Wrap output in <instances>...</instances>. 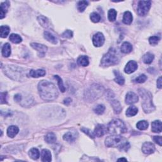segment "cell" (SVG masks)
Returning a JSON list of instances; mask_svg holds the SVG:
<instances>
[{"label":"cell","instance_id":"cell-5","mask_svg":"<svg viewBox=\"0 0 162 162\" xmlns=\"http://www.w3.org/2000/svg\"><path fill=\"white\" fill-rule=\"evenodd\" d=\"M139 93L142 98V106L146 113H150L155 110L153 103V97L149 91L144 89H139Z\"/></svg>","mask_w":162,"mask_h":162},{"label":"cell","instance_id":"cell-34","mask_svg":"<svg viewBox=\"0 0 162 162\" xmlns=\"http://www.w3.org/2000/svg\"><path fill=\"white\" fill-rule=\"evenodd\" d=\"M148 126H149V124H148V122L146 120H141L138 122L136 125L137 129L141 130H144L147 129Z\"/></svg>","mask_w":162,"mask_h":162},{"label":"cell","instance_id":"cell-24","mask_svg":"<svg viewBox=\"0 0 162 162\" xmlns=\"http://www.w3.org/2000/svg\"><path fill=\"white\" fill-rule=\"evenodd\" d=\"M38 20L39 23L41 24L42 27L45 28H48L50 26V23L49 22V20L47 19L45 16H44L43 15L39 16L38 17Z\"/></svg>","mask_w":162,"mask_h":162},{"label":"cell","instance_id":"cell-27","mask_svg":"<svg viewBox=\"0 0 162 162\" xmlns=\"http://www.w3.org/2000/svg\"><path fill=\"white\" fill-rule=\"evenodd\" d=\"M63 138L64 140L69 142V143H73L76 140V136L72 132H67L64 135Z\"/></svg>","mask_w":162,"mask_h":162},{"label":"cell","instance_id":"cell-38","mask_svg":"<svg viewBox=\"0 0 162 162\" xmlns=\"http://www.w3.org/2000/svg\"><path fill=\"white\" fill-rule=\"evenodd\" d=\"M104 110H105V106L103 104H98L94 108V113L97 115H102Z\"/></svg>","mask_w":162,"mask_h":162},{"label":"cell","instance_id":"cell-18","mask_svg":"<svg viewBox=\"0 0 162 162\" xmlns=\"http://www.w3.org/2000/svg\"><path fill=\"white\" fill-rule=\"evenodd\" d=\"M111 105L113 107L114 112L115 114H119L122 108V106L119 101L115 100H112L110 101Z\"/></svg>","mask_w":162,"mask_h":162},{"label":"cell","instance_id":"cell-30","mask_svg":"<svg viewBox=\"0 0 162 162\" xmlns=\"http://www.w3.org/2000/svg\"><path fill=\"white\" fill-rule=\"evenodd\" d=\"M29 157L33 160H38L40 157V153L38 149L36 148H32L29 152Z\"/></svg>","mask_w":162,"mask_h":162},{"label":"cell","instance_id":"cell-25","mask_svg":"<svg viewBox=\"0 0 162 162\" xmlns=\"http://www.w3.org/2000/svg\"><path fill=\"white\" fill-rule=\"evenodd\" d=\"M2 55L5 57H8L11 55V46L9 43H6L2 48Z\"/></svg>","mask_w":162,"mask_h":162},{"label":"cell","instance_id":"cell-50","mask_svg":"<svg viewBox=\"0 0 162 162\" xmlns=\"http://www.w3.org/2000/svg\"><path fill=\"white\" fill-rule=\"evenodd\" d=\"M118 161H127V160L126 159V158H119V159H118Z\"/></svg>","mask_w":162,"mask_h":162},{"label":"cell","instance_id":"cell-20","mask_svg":"<svg viewBox=\"0 0 162 162\" xmlns=\"http://www.w3.org/2000/svg\"><path fill=\"white\" fill-rule=\"evenodd\" d=\"M51 153L50 151L46 149H44L41 151V159L43 161H51L52 160Z\"/></svg>","mask_w":162,"mask_h":162},{"label":"cell","instance_id":"cell-39","mask_svg":"<svg viewBox=\"0 0 162 162\" xmlns=\"http://www.w3.org/2000/svg\"><path fill=\"white\" fill-rule=\"evenodd\" d=\"M90 19L91 21L94 23H97L100 21L101 20V16L96 12H93L90 15Z\"/></svg>","mask_w":162,"mask_h":162},{"label":"cell","instance_id":"cell-6","mask_svg":"<svg viewBox=\"0 0 162 162\" xmlns=\"http://www.w3.org/2000/svg\"><path fill=\"white\" fill-rule=\"evenodd\" d=\"M119 55L117 53V50L111 48L108 51V52L103 56L102 59H101V65L103 67L113 66L119 63Z\"/></svg>","mask_w":162,"mask_h":162},{"label":"cell","instance_id":"cell-33","mask_svg":"<svg viewBox=\"0 0 162 162\" xmlns=\"http://www.w3.org/2000/svg\"><path fill=\"white\" fill-rule=\"evenodd\" d=\"M10 27L6 25H1L0 28V32H1V37L2 38H5L7 37L10 32Z\"/></svg>","mask_w":162,"mask_h":162},{"label":"cell","instance_id":"cell-4","mask_svg":"<svg viewBox=\"0 0 162 162\" xmlns=\"http://www.w3.org/2000/svg\"><path fill=\"white\" fill-rule=\"evenodd\" d=\"M104 91V88L102 86L98 84H94L85 91L84 99L88 102H94L103 95Z\"/></svg>","mask_w":162,"mask_h":162},{"label":"cell","instance_id":"cell-23","mask_svg":"<svg viewBox=\"0 0 162 162\" xmlns=\"http://www.w3.org/2000/svg\"><path fill=\"white\" fill-rule=\"evenodd\" d=\"M120 50L123 53H129L132 50V46L129 43L124 42L121 46Z\"/></svg>","mask_w":162,"mask_h":162},{"label":"cell","instance_id":"cell-48","mask_svg":"<svg viewBox=\"0 0 162 162\" xmlns=\"http://www.w3.org/2000/svg\"><path fill=\"white\" fill-rule=\"evenodd\" d=\"M157 87H158L159 89H161V77H160L159 78H158V79L157 80Z\"/></svg>","mask_w":162,"mask_h":162},{"label":"cell","instance_id":"cell-31","mask_svg":"<svg viewBox=\"0 0 162 162\" xmlns=\"http://www.w3.org/2000/svg\"><path fill=\"white\" fill-rule=\"evenodd\" d=\"M154 56L153 54L151 53H147L143 57V60L144 63L150 64L154 60Z\"/></svg>","mask_w":162,"mask_h":162},{"label":"cell","instance_id":"cell-8","mask_svg":"<svg viewBox=\"0 0 162 162\" xmlns=\"http://www.w3.org/2000/svg\"><path fill=\"white\" fill-rule=\"evenodd\" d=\"M150 1H140L137 6V13L139 16H145L149 12L151 8Z\"/></svg>","mask_w":162,"mask_h":162},{"label":"cell","instance_id":"cell-3","mask_svg":"<svg viewBox=\"0 0 162 162\" xmlns=\"http://www.w3.org/2000/svg\"><path fill=\"white\" fill-rule=\"evenodd\" d=\"M4 73L10 79L16 81H22L25 79L26 73L22 67L15 65H6L2 67Z\"/></svg>","mask_w":162,"mask_h":162},{"label":"cell","instance_id":"cell-15","mask_svg":"<svg viewBox=\"0 0 162 162\" xmlns=\"http://www.w3.org/2000/svg\"><path fill=\"white\" fill-rule=\"evenodd\" d=\"M45 74H46V71L42 69H39L37 70H30L28 74V76L33 77V78H38V77H40L45 76Z\"/></svg>","mask_w":162,"mask_h":162},{"label":"cell","instance_id":"cell-7","mask_svg":"<svg viewBox=\"0 0 162 162\" xmlns=\"http://www.w3.org/2000/svg\"><path fill=\"white\" fill-rule=\"evenodd\" d=\"M127 130L126 125L119 119L111 120L107 127L108 132L112 135H120L126 133Z\"/></svg>","mask_w":162,"mask_h":162},{"label":"cell","instance_id":"cell-9","mask_svg":"<svg viewBox=\"0 0 162 162\" xmlns=\"http://www.w3.org/2000/svg\"><path fill=\"white\" fill-rule=\"evenodd\" d=\"M93 45L96 47H100L103 45L104 43V37L102 33L97 32L93 36Z\"/></svg>","mask_w":162,"mask_h":162},{"label":"cell","instance_id":"cell-14","mask_svg":"<svg viewBox=\"0 0 162 162\" xmlns=\"http://www.w3.org/2000/svg\"><path fill=\"white\" fill-rule=\"evenodd\" d=\"M139 98L136 94L133 92H129L127 94L126 97V103L127 104H132L137 103Z\"/></svg>","mask_w":162,"mask_h":162},{"label":"cell","instance_id":"cell-21","mask_svg":"<svg viewBox=\"0 0 162 162\" xmlns=\"http://www.w3.org/2000/svg\"><path fill=\"white\" fill-rule=\"evenodd\" d=\"M44 37L47 41H48L49 42L51 43L52 44H54V45H56L58 42V40H57L56 37L48 31H45L44 32Z\"/></svg>","mask_w":162,"mask_h":162},{"label":"cell","instance_id":"cell-42","mask_svg":"<svg viewBox=\"0 0 162 162\" xmlns=\"http://www.w3.org/2000/svg\"><path fill=\"white\" fill-rule=\"evenodd\" d=\"M80 130H82L84 133L87 134L89 137L92 138V139H94V137H95L94 132H93L91 130H89V129H87V128H85V127H82V128H81Z\"/></svg>","mask_w":162,"mask_h":162},{"label":"cell","instance_id":"cell-37","mask_svg":"<svg viewBox=\"0 0 162 162\" xmlns=\"http://www.w3.org/2000/svg\"><path fill=\"white\" fill-rule=\"evenodd\" d=\"M117 15V13L115 10L110 9L108 11V17L110 21L114 22L115 20H116Z\"/></svg>","mask_w":162,"mask_h":162},{"label":"cell","instance_id":"cell-32","mask_svg":"<svg viewBox=\"0 0 162 162\" xmlns=\"http://www.w3.org/2000/svg\"><path fill=\"white\" fill-rule=\"evenodd\" d=\"M138 112L137 108L135 106H131L126 111V115L127 117L135 116Z\"/></svg>","mask_w":162,"mask_h":162},{"label":"cell","instance_id":"cell-29","mask_svg":"<svg viewBox=\"0 0 162 162\" xmlns=\"http://www.w3.org/2000/svg\"><path fill=\"white\" fill-rule=\"evenodd\" d=\"M114 73L115 75V82L119 84L120 86L124 85L125 82V79L124 78V77L122 76L118 71L115 70Z\"/></svg>","mask_w":162,"mask_h":162},{"label":"cell","instance_id":"cell-17","mask_svg":"<svg viewBox=\"0 0 162 162\" xmlns=\"http://www.w3.org/2000/svg\"><path fill=\"white\" fill-rule=\"evenodd\" d=\"M161 122L160 120H155L151 124V130L153 132L160 133L161 132Z\"/></svg>","mask_w":162,"mask_h":162},{"label":"cell","instance_id":"cell-40","mask_svg":"<svg viewBox=\"0 0 162 162\" xmlns=\"http://www.w3.org/2000/svg\"><path fill=\"white\" fill-rule=\"evenodd\" d=\"M54 77H55V78L57 80V81H58V86H59L60 90L62 91V93L65 92V87H64L63 81H62V79H61V77H60L58 76H54Z\"/></svg>","mask_w":162,"mask_h":162},{"label":"cell","instance_id":"cell-22","mask_svg":"<svg viewBox=\"0 0 162 162\" xmlns=\"http://www.w3.org/2000/svg\"><path fill=\"white\" fill-rule=\"evenodd\" d=\"M133 16L131 12L127 11L124 13L123 16V22L126 25H130L132 22Z\"/></svg>","mask_w":162,"mask_h":162},{"label":"cell","instance_id":"cell-47","mask_svg":"<svg viewBox=\"0 0 162 162\" xmlns=\"http://www.w3.org/2000/svg\"><path fill=\"white\" fill-rule=\"evenodd\" d=\"M22 99V96L20 94H16V95L14 97V100L16 101V102H17V103H20V102H21Z\"/></svg>","mask_w":162,"mask_h":162},{"label":"cell","instance_id":"cell-41","mask_svg":"<svg viewBox=\"0 0 162 162\" xmlns=\"http://www.w3.org/2000/svg\"><path fill=\"white\" fill-rule=\"evenodd\" d=\"M160 38L158 36H151L149 39V42L151 45H157L160 41Z\"/></svg>","mask_w":162,"mask_h":162},{"label":"cell","instance_id":"cell-46","mask_svg":"<svg viewBox=\"0 0 162 162\" xmlns=\"http://www.w3.org/2000/svg\"><path fill=\"white\" fill-rule=\"evenodd\" d=\"M153 140L157 144L160 145V146H161V136H154Z\"/></svg>","mask_w":162,"mask_h":162},{"label":"cell","instance_id":"cell-35","mask_svg":"<svg viewBox=\"0 0 162 162\" xmlns=\"http://www.w3.org/2000/svg\"><path fill=\"white\" fill-rule=\"evenodd\" d=\"M10 40L11 41V42L15 44H18L22 42V39L21 37L19 35L16 34H12L10 36Z\"/></svg>","mask_w":162,"mask_h":162},{"label":"cell","instance_id":"cell-26","mask_svg":"<svg viewBox=\"0 0 162 162\" xmlns=\"http://www.w3.org/2000/svg\"><path fill=\"white\" fill-rule=\"evenodd\" d=\"M45 140L47 143L53 144L56 141V137L54 133L49 132L46 135V136L45 137Z\"/></svg>","mask_w":162,"mask_h":162},{"label":"cell","instance_id":"cell-13","mask_svg":"<svg viewBox=\"0 0 162 162\" xmlns=\"http://www.w3.org/2000/svg\"><path fill=\"white\" fill-rule=\"evenodd\" d=\"M106 132V128L104 125L102 124L97 125L94 131V136L98 137L103 136Z\"/></svg>","mask_w":162,"mask_h":162},{"label":"cell","instance_id":"cell-16","mask_svg":"<svg viewBox=\"0 0 162 162\" xmlns=\"http://www.w3.org/2000/svg\"><path fill=\"white\" fill-rule=\"evenodd\" d=\"M10 6L9 1L3 2L0 6V19H3L5 16L6 13L8 12V9Z\"/></svg>","mask_w":162,"mask_h":162},{"label":"cell","instance_id":"cell-44","mask_svg":"<svg viewBox=\"0 0 162 162\" xmlns=\"http://www.w3.org/2000/svg\"><path fill=\"white\" fill-rule=\"evenodd\" d=\"M62 36L63 38L70 39V38H72L73 37V32L70 30H67L62 34Z\"/></svg>","mask_w":162,"mask_h":162},{"label":"cell","instance_id":"cell-2","mask_svg":"<svg viewBox=\"0 0 162 162\" xmlns=\"http://www.w3.org/2000/svg\"><path fill=\"white\" fill-rule=\"evenodd\" d=\"M105 145L107 147L119 148L120 150L127 151L130 148V144L127 139L120 135H113L108 137L105 140Z\"/></svg>","mask_w":162,"mask_h":162},{"label":"cell","instance_id":"cell-28","mask_svg":"<svg viewBox=\"0 0 162 162\" xmlns=\"http://www.w3.org/2000/svg\"><path fill=\"white\" fill-rule=\"evenodd\" d=\"M77 63L79 65L83 66V67H86L89 65V58L87 56H80L79 57L78 60H77Z\"/></svg>","mask_w":162,"mask_h":162},{"label":"cell","instance_id":"cell-12","mask_svg":"<svg viewBox=\"0 0 162 162\" xmlns=\"http://www.w3.org/2000/svg\"><path fill=\"white\" fill-rule=\"evenodd\" d=\"M137 63L136 61L131 60L127 63L126 67H125L124 71L126 73L130 74L134 72L137 69Z\"/></svg>","mask_w":162,"mask_h":162},{"label":"cell","instance_id":"cell-43","mask_svg":"<svg viewBox=\"0 0 162 162\" xmlns=\"http://www.w3.org/2000/svg\"><path fill=\"white\" fill-rule=\"evenodd\" d=\"M147 80V77L144 75V74H142L139 77H137V78L134 80V81L137 83H143L145 81Z\"/></svg>","mask_w":162,"mask_h":162},{"label":"cell","instance_id":"cell-36","mask_svg":"<svg viewBox=\"0 0 162 162\" xmlns=\"http://www.w3.org/2000/svg\"><path fill=\"white\" fill-rule=\"evenodd\" d=\"M88 5V1H80L77 3V9L79 12H83Z\"/></svg>","mask_w":162,"mask_h":162},{"label":"cell","instance_id":"cell-19","mask_svg":"<svg viewBox=\"0 0 162 162\" xmlns=\"http://www.w3.org/2000/svg\"><path fill=\"white\" fill-rule=\"evenodd\" d=\"M19 129L17 126H10L7 129V135L11 138H13L19 133Z\"/></svg>","mask_w":162,"mask_h":162},{"label":"cell","instance_id":"cell-45","mask_svg":"<svg viewBox=\"0 0 162 162\" xmlns=\"http://www.w3.org/2000/svg\"><path fill=\"white\" fill-rule=\"evenodd\" d=\"M7 93H1V96H0V99H1V104H5L7 103Z\"/></svg>","mask_w":162,"mask_h":162},{"label":"cell","instance_id":"cell-49","mask_svg":"<svg viewBox=\"0 0 162 162\" xmlns=\"http://www.w3.org/2000/svg\"><path fill=\"white\" fill-rule=\"evenodd\" d=\"M71 101H72V99L70 98V97H67V98L64 100V104H66V105H69Z\"/></svg>","mask_w":162,"mask_h":162},{"label":"cell","instance_id":"cell-1","mask_svg":"<svg viewBox=\"0 0 162 162\" xmlns=\"http://www.w3.org/2000/svg\"><path fill=\"white\" fill-rule=\"evenodd\" d=\"M38 91L40 96L45 101H53L57 98L58 92L56 86L47 80H41L38 84Z\"/></svg>","mask_w":162,"mask_h":162},{"label":"cell","instance_id":"cell-11","mask_svg":"<svg viewBox=\"0 0 162 162\" xmlns=\"http://www.w3.org/2000/svg\"><path fill=\"white\" fill-rule=\"evenodd\" d=\"M142 151L146 154H150L153 153L155 151L154 145L150 142H146L143 144Z\"/></svg>","mask_w":162,"mask_h":162},{"label":"cell","instance_id":"cell-10","mask_svg":"<svg viewBox=\"0 0 162 162\" xmlns=\"http://www.w3.org/2000/svg\"><path fill=\"white\" fill-rule=\"evenodd\" d=\"M31 46L32 48H33L34 49H36L38 53V55L41 57H43L45 56V53L47 51V47L45 45H41V44H39V43H31Z\"/></svg>","mask_w":162,"mask_h":162}]
</instances>
